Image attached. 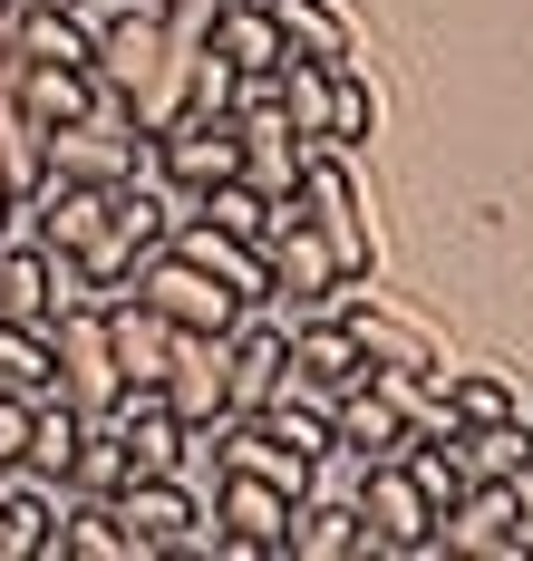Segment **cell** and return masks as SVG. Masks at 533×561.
Segmentation results:
<instances>
[{
  "label": "cell",
  "instance_id": "obj_25",
  "mask_svg": "<svg viewBox=\"0 0 533 561\" xmlns=\"http://www.w3.org/2000/svg\"><path fill=\"white\" fill-rule=\"evenodd\" d=\"M272 214H282V204H262V194H252L242 174H224L214 194H194V224L234 232V242H252V252H262V232H272Z\"/></svg>",
  "mask_w": 533,
  "mask_h": 561
},
{
  "label": "cell",
  "instance_id": "obj_26",
  "mask_svg": "<svg viewBox=\"0 0 533 561\" xmlns=\"http://www.w3.org/2000/svg\"><path fill=\"white\" fill-rule=\"evenodd\" d=\"M0 388L49 397V320H0Z\"/></svg>",
  "mask_w": 533,
  "mask_h": 561
},
{
  "label": "cell",
  "instance_id": "obj_10",
  "mask_svg": "<svg viewBox=\"0 0 533 561\" xmlns=\"http://www.w3.org/2000/svg\"><path fill=\"white\" fill-rule=\"evenodd\" d=\"M368 368H359V339L340 330V310H320V320H292V339H282V388L300 397H340L359 388Z\"/></svg>",
  "mask_w": 533,
  "mask_h": 561
},
{
  "label": "cell",
  "instance_id": "obj_14",
  "mask_svg": "<svg viewBox=\"0 0 533 561\" xmlns=\"http://www.w3.org/2000/svg\"><path fill=\"white\" fill-rule=\"evenodd\" d=\"M204 49L224 58L234 78H262V68H282V30H272V0H214V30H204Z\"/></svg>",
  "mask_w": 533,
  "mask_h": 561
},
{
  "label": "cell",
  "instance_id": "obj_18",
  "mask_svg": "<svg viewBox=\"0 0 533 561\" xmlns=\"http://www.w3.org/2000/svg\"><path fill=\"white\" fill-rule=\"evenodd\" d=\"M359 552V513L330 504V494H300L292 523H282V552L272 561H350Z\"/></svg>",
  "mask_w": 533,
  "mask_h": 561
},
{
  "label": "cell",
  "instance_id": "obj_13",
  "mask_svg": "<svg viewBox=\"0 0 533 561\" xmlns=\"http://www.w3.org/2000/svg\"><path fill=\"white\" fill-rule=\"evenodd\" d=\"M156 397L175 407V426H224V339H175Z\"/></svg>",
  "mask_w": 533,
  "mask_h": 561
},
{
  "label": "cell",
  "instance_id": "obj_11",
  "mask_svg": "<svg viewBox=\"0 0 533 561\" xmlns=\"http://www.w3.org/2000/svg\"><path fill=\"white\" fill-rule=\"evenodd\" d=\"M10 98H20V116H30L39 136H49V126L98 107V78H88L78 58H10Z\"/></svg>",
  "mask_w": 533,
  "mask_h": 561
},
{
  "label": "cell",
  "instance_id": "obj_19",
  "mask_svg": "<svg viewBox=\"0 0 533 561\" xmlns=\"http://www.w3.org/2000/svg\"><path fill=\"white\" fill-rule=\"evenodd\" d=\"M272 30H282V58H320V68L359 49V30H350L340 0H272Z\"/></svg>",
  "mask_w": 533,
  "mask_h": 561
},
{
  "label": "cell",
  "instance_id": "obj_7",
  "mask_svg": "<svg viewBox=\"0 0 533 561\" xmlns=\"http://www.w3.org/2000/svg\"><path fill=\"white\" fill-rule=\"evenodd\" d=\"M98 310H107V300H98ZM98 310H49V397H68L78 416H107V407L126 397Z\"/></svg>",
  "mask_w": 533,
  "mask_h": 561
},
{
  "label": "cell",
  "instance_id": "obj_22",
  "mask_svg": "<svg viewBox=\"0 0 533 561\" xmlns=\"http://www.w3.org/2000/svg\"><path fill=\"white\" fill-rule=\"evenodd\" d=\"M59 300H49V252L30 242V232H10L0 242V320H49Z\"/></svg>",
  "mask_w": 533,
  "mask_h": 561
},
{
  "label": "cell",
  "instance_id": "obj_27",
  "mask_svg": "<svg viewBox=\"0 0 533 561\" xmlns=\"http://www.w3.org/2000/svg\"><path fill=\"white\" fill-rule=\"evenodd\" d=\"M20 446H30V397H10V388H0V474L20 465Z\"/></svg>",
  "mask_w": 533,
  "mask_h": 561
},
{
  "label": "cell",
  "instance_id": "obj_16",
  "mask_svg": "<svg viewBox=\"0 0 533 561\" xmlns=\"http://www.w3.org/2000/svg\"><path fill=\"white\" fill-rule=\"evenodd\" d=\"M59 484L49 474H20L10 465V494H0V561H49V523H59Z\"/></svg>",
  "mask_w": 533,
  "mask_h": 561
},
{
  "label": "cell",
  "instance_id": "obj_24",
  "mask_svg": "<svg viewBox=\"0 0 533 561\" xmlns=\"http://www.w3.org/2000/svg\"><path fill=\"white\" fill-rule=\"evenodd\" d=\"M436 388L456 407V426H495V416H524V397L504 368H436Z\"/></svg>",
  "mask_w": 533,
  "mask_h": 561
},
{
  "label": "cell",
  "instance_id": "obj_23",
  "mask_svg": "<svg viewBox=\"0 0 533 561\" xmlns=\"http://www.w3.org/2000/svg\"><path fill=\"white\" fill-rule=\"evenodd\" d=\"M378 136V88L359 78V58H330V116H320V146H368Z\"/></svg>",
  "mask_w": 533,
  "mask_h": 561
},
{
  "label": "cell",
  "instance_id": "obj_8",
  "mask_svg": "<svg viewBox=\"0 0 533 561\" xmlns=\"http://www.w3.org/2000/svg\"><path fill=\"white\" fill-rule=\"evenodd\" d=\"M427 494L408 484V465L388 455V465H368L359 474V552L350 561H408V552H427Z\"/></svg>",
  "mask_w": 533,
  "mask_h": 561
},
{
  "label": "cell",
  "instance_id": "obj_4",
  "mask_svg": "<svg viewBox=\"0 0 533 561\" xmlns=\"http://www.w3.org/2000/svg\"><path fill=\"white\" fill-rule=\"evenodd\" d=\"M436 561H533V504L524 484H466L456 504L427 523Z\"/></svg>",
  "mask_w": 533,
  "mask_h": 561
},
{
  "label": "cell",
  "instance_id": "obj_12",
  "mask_svg": "<svg viewBox=\"0 0 533 561\" xmlns=\"http://www.w3.org/2000/svg\"><path fill=\"white\" fill-rule=\"evenodd\" d=\"M98 320H107V358H117V378H126V388H166L175 330H166V320H156V310H146L136 290H117V300H107Z\"/></svg>",
  "mask_w": 533,
  "mask_h": 561
},
{
  "label": "cell",
  "instance_id": "obj_28",
  "mask_svg": "<svg viewBox=\"0 0 533 561\" xmlns=\"http://www.w3.org/2000/svg\"><path fill=\"white\" fill-rule=\"evenodd\" d=\"M0 10H78V0H0Z\"/></svg>",
  "mask_w": 533,
  "mask_h": 561
},
{
  "label": "cell",
  "instance_id": "obj_5",
  "mask_svg": "<svg viewBox=\"0 0 533 561\" xmlns=\"http://www.w3.org/2000/svg\"><path fill=\"white\" fill-rule=\"evenodd\" d=\"M126 290H136V300H146L175 339H224L242 310H252V300H242V290H224L204 262H184L175 242H156V252L136 262V280H126Z\"/></svg>",
  "mask_w": 533,
  "mask_h": 561
},
{
  "label": "cell",
  "instance_id": "obj_9",
  "mask_svg": "<svg viewBox=\"0 0 533 561\" xmlns=\"http://www.w3.org/2000/svg\"><path fill=\"white\" fill-rule=\"evenodd\" d=\"M107 513H117V533H126V561H166V542L204 513V494L184 474H126L117 494H107Z\"/></svg>",
  "mask_w": 533,
  "mask_h": 561
},
{
  "label": "cell",
  "instance_id": "obj_17",
  "mask_svg": "<svg viewBox=\"0 0 533 561\" xmlns=\"http://www.w3.org/2000/svg\"><path fill=\"white\" fill-rule=\"evenodd\" d=\"M466 484H524L533 474V416H495V426H456Z\"/></svg>",
  "mask_w": 533,
  "mask_h": 561
},
{
  "label": "cell",
  "instance_id": "obj_1",
  "mask_svg": "<svg viewBox=\"0 0 533 561\" xmlns=\"http://www.w3.org/2000/svg\"><path fill=\"white\" fill-rule=\"evenodd\" d=\"M292 214L320 242H330V262H340V280H378V224H368V184H359L350 165V146H310L300 156V194H292Z\"/></svg>",
  "mask_w": 533,
  "mask_h": 561
},
{
  "label": "cell",
  "instance_id": "obj_15",
  "mask_svg": "<svg viewBox=\"0 0 533 561\" xmlns=\"http://www.w3.org/2000/svg\"><path fill=\"white\" fill-rule=\"evenodd\" d=\"M340 330L359 339V368H436V348H427V330L417 320H398V310H378V300H340Z\"/></svg>",
  "mask_w": 533,
  "mask_h": 561
},
{
  "label": "cell",
  "instance_id": "obj_3",
  "mask_svg": "<svg viewBox=\"0 0 533 561\" xmlns=\"http://www.w3.org/2000/svg\"><path fill=\"white\" fill-rule=\"evenodd\" d=\"M350 290H368V280H340L330 242H320V232L282 204V214H272V232H262V300H272L282 320H320V310H340Z\"/></svg>",
  "mask_w": 533,
  "mask_h": 561
},
{
  "label": "cell",
  "instance_id": "obj_6",
  "mask_svg": "<svg viewBox=\"0 0 533 561\" xmlns=\"http://www.w3.org/2000/svg\"><path fill=\"white\" fill-rule=\"evenodd\" d=\"M224 174H242V136H234V116L184 107L175 126H156V184L175 194V224L194 214V194H214Z\"/></svg>",
  "mask_w": 533,
  "mask_h": 561
},
{
  "label": "cell",
  "instance_id": "obj_21",
  "mask_svg": "<svg viewBox=\"0 0 533 561\" xmlns=\"http://www.w3.org/2000/svg\"><path fill=\"white\" fill-rule=\"evenodd\" d=\"M78 436H88V416H78L68 397H30V446H20V474H49V484H59L68 455H78Z\"/></svg>",
  "mask_w": 533,
  "mask_h": 561
},
{
  "label": "cell",
  "instance_id": "obj_2",
  "mask_svg": "<svg viewBox=\"0 0 533 561\" xmlns=\"http://www.w3.org/2000/svg\"><path fill=\"white\" fill-rule=\"evenodd\" d=\"M39 146H49V174H59V184H136V174H156V136H136V116H126L107 88H98L88 116L49 126Z\"/></svg>",
  "mask_w": 533,
  "mask_h": 561
},
{
  "label": "cell",
  "instance_id": "obj_20",
  "mask_svg": "<svg viewBox=\"0 0 533 561\" xmlns=\"http://www.w3.org/2000/svg\"><path fill=\"white\" fill-rule=\"evenodd\" d=\"M166 242H175L184 262H204V272L224 280V290H242V300H262V252H252V242H234V232H214V224H194V214H184V224L166 232Z\"/></svg>",
  "mask_w": 533,
  "mask_h": 561
},
{
  "label": "cell",
  "instance_id": "obj_29",
  "mask_svg": "<svg viewBox=\"0 0 533 561\" xmlns=\"http://www.w3.org/2000/svg\"><path fill=\"white\" fill-rule=\"evenodd\" d=\"M0 494H10V474H0Z\"/></svg>",
  "mask_w": 533,
  "mask_h": 561
}]
</instances>
